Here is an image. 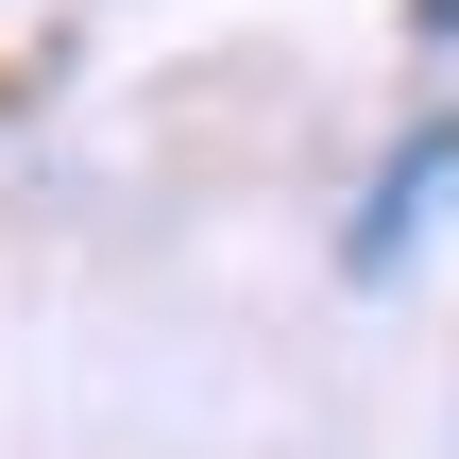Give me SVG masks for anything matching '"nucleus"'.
Here are the masks:
<instances>
[{"label":"nucleus","mask_w":459,"mask_h":459,"mask_svg":"<svg viewBox=\"0 0 459 459\" xmlns=\"http://www.w3.org/2000/svg\"><path fill=\"white\" fill-rule=\"evenodd\" d=\"M409 17H426V34H459V0H409Z\"/></svg>","instance_id":"obj_1"}]
</instances>
